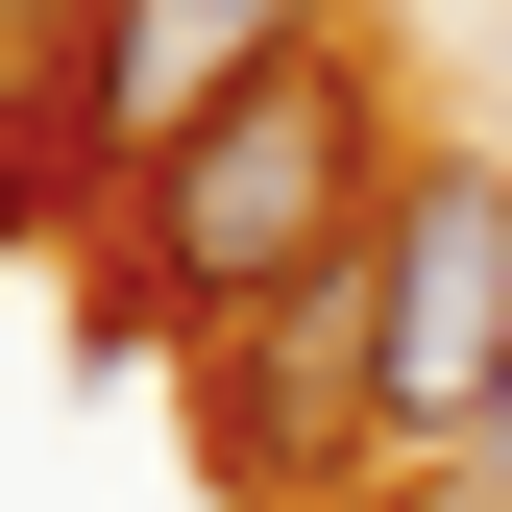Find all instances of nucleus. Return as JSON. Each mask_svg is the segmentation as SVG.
Instances as JSON below:
<instances>
[{
    "mask_svg": "<svg viewBox=\"0 0 512 512\" xmlns=\"http://www.w3.org/2000/svg\"><path fill=\"white\" fill-rule=\"evenodd\" d=\"M464 464H488V512H512V391H488V439H464Z\"/></svg>",
    "mask_w": 512,
    "mask_h": 512,
    "instance_id": "39448f33",
    "label": "nucleus"
},
{
    "mask_svg": "<svg viewBox=\"0 0 512 512\" xmlns=\"http://www.w3.org/2000/svg\"><path fill=\"white\" fill-rule=\"evenodd\" d=\"M317 49V0H98V74H74V147H122V171H171L196 122L244 98V74H293Z\"/></svg>",
    "mask_w": 512,
    "mask_h": 512,
    "instance_id": "7ed1b4c3",
    "label": "nucleus"
},
{
    "mask_svg": "<svg viewBox=\"0 0 512 512\" xmlns=\"http://www.w3.org/2000/svg\"><path fill=\"white\" fill-rule=\"evenodd\" d=\"M366 220H391L366 196V98L293 49V74H244L196 147L147 171V293L171 317H293L317 269H366Z\"/></svg>",
    "mask_w": 512,
    "mask_h": 512,
    "instance_id": "f257e3e1",
    "label": "nucleus"
},
{
    "mask_svg": "<svg viewBox=\"0 0 512 512\" xmlns=\"http://www.w3.org/2000/svg\"><path fill=\"white\" fill-rule=\"evenodd\" d=\"M49 74V122H74V74H98V25H49V0H0V98Z\"/></svg>",
    "mask_w": 512,
    "mask_h": 512,
    "instance_id": "20e7f679",
    "label": "nucleus"
},
{
    "mask_svg": "<svg viewBox=\"0 0 512 512\" xmlns=\"http://www.w3.org/2000/svg\"><path fill=\"white\" fill-rule=\"evenodd\" d=\"M512 391V171H391L366 220V439H488Z\"/></svg>",
    "mask_w": 512,
    "mask_h": 512,
    "instance_id": "f03ea898",
    "label": "nucleus"
}]
</instances>
